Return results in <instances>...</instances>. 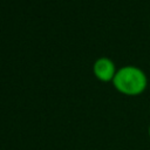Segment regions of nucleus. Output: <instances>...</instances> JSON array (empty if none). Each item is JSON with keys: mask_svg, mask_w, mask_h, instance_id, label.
Listing matches in <instances>:
<instances>
[{"mask_svg": "<svg viewBox=\"0 0 150 150\" xmlns=\"http://www.w3.org/2000/svg\"><path fill=\"white\" fill-rule=\"evenodd\" d=\"M111 82L115 89L121 94L137 96L146 89L148 77L141 68L128 64L117 69Z\"/></svg>", "mask_w": 150, "mask_h": 150, "instance_id": "obj_1", "label": "nucleus"}, {"mask_svg": "<svg viewBox=\"0 0 150 150\" xmlns=\"http://www.w3.org/2000/svg\"><path fill=\"white\" fill-rule=\"evenodd\" d=\"M93 71L96 79H98L102 82H109L112 81L115 74H116V66L114 61L107 56L98 57L94 64H93Z\"/></svg>", "mask_w": 150, "mask_h": 150, "instance_id": "obj_2", "label": "nucleus"}, {"mask_svg": "<svg viewBox=\"0 0 150 150\" xmlns=\"http://www.w3.org/2000/svg\"><path fill=\"white\" fill-rule=\"evenodd\" d=\"M148 136H149V138H150V125H149V129H148Z\"/></svg>", "mask_w": 150, "mask_h": 150, "instance_id": "obj_3", "label": "nucleus"}]
</instances>
